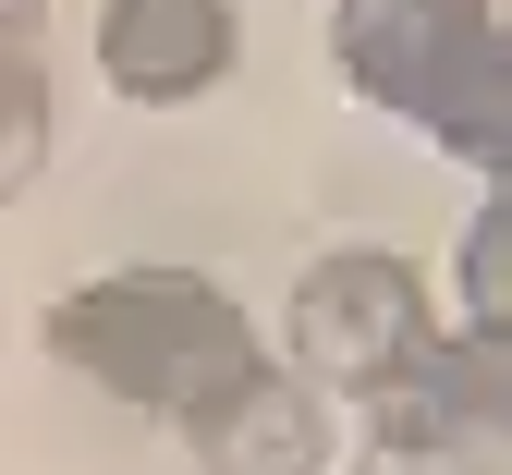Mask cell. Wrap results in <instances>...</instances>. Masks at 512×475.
<instances>
[{"mask_svg": "<svg viewBox=\"0 0 512 475\" xmlns=\"http://www.w3.org/2000/svg\"><path fill=\"white\" fill-rule=\"evenodd\" d=\"M37 342H49V366H74L86 390L183 427L196 402H220L256 366V317L220 281H196V268H110V281L61 293L37 317Z\"/></svg>", "mask_w": 512, "mask_h": 475, "instance_id": "6da1fadb", "label": "cell"}, {"mask_svg": "<svg viewBox=\"0 0 512 475\" xmlns=\"http://www.w3.org/2000/svg\"><path fill=\"white\" fill-rule=\"evenodd\" d=\"M330 49L354 98H378L391 122L439 134L452 159L500 171L512 159V49H500V0H342Z\"/></svg>", "mask_w": 512, "mask_h": 475, "instance_id": "7a4b0ae2", "label": "cell"}, {"mask_svg": "<svg viewBox=\"0 0 512 475\" xmlns=\"http://www.w3.org/2000/svg\"><path fill=\"white\" fill-rule=\"evenodd\" d=\"M427 281L403 256H378V244H342V256H317L305 281H293V354H305V390H378L415 342H427Z\"/></svg>", "mask_w": 512, "mask_h": 475, "instance_id": "3957f363", "label": "cell"}, {"mask_svg": "<svg viewBox=\"0 0 512 475\" xmlns=\"http://www.w3.org/2000/svg\"><path fill=\"white\" fill-rule=\"evenodd\" d=\"M232 0H98V74L122 98H147V110H183V98H208L232 74Z\"/></svg>", "mask_w": 512, "mask_h": 475, "instance_id": "277c9868", "label": "cell"}, {"mask_svg": "<svg viewBox=\"0 0 512 475\" xmlns=\"http://www.w3.org/2000/svg\"><path fill=\"white\" fill-rule=\"evenodd\" d=\"M183 439H196L208 475H317V463H330V415H317V390L281 378L269 354H256L220 402H196Z\"/></svg>", "mask_w": 512, "mask_h": 475, "instance_id": "5b68a950", "label": "cell"}, {"mask_svg": "<svg viewBox=\"0 0 512 475\" xmlns=\"http://www.w3.org/2000/svg\"><path fill=\"white\" fill-rule=\"evenodd\" d=\"M37 159H49V61L37 37H0V208L37 183Z\"/></svg>", "mask_w": 512, "mask_h": 475, "instance_id": "8992f818", "label": "cell"}, {"mask_svg": "<svg viewBox=\"0 0 512 475\" xmlns=\"http://www.w3.org/2000/svg\"><path fill=\"white\" fill-rule=\"evenodd\" d=\"M366 475H500V451L488 439H378Z\"/></svg>", "mask_w": 512, "mask_h": 475, "instance_id": "52a82bcc", "label": "cell"}, {"mask_svg": "<svg viewBox=\"0 0 512 475\" xmlns=\"http://www.w3.org/2000/svg\"><path fill=\"white\" fill-rule=\"evenodd\" d=\"M464 329H500V208L464 232Z\"/></svg>", "mask_w": 512, "mask_h": 475, "instance_id": "ba28073f", "label": "cell"}, {"mask_svg": "<svg viewBox=\"0 0 512 475\" xmlns=\"http://www.w3.org/2000/svg\"><path fill=\"white\" fill-rule=\"evenodd\" d=\"M0 37H37V0H0Z\"/></svg>", "mask_w": 512, "mask_h": 475, "instance_id": "9c48e42d", "label": "cell"}]
</instances>
